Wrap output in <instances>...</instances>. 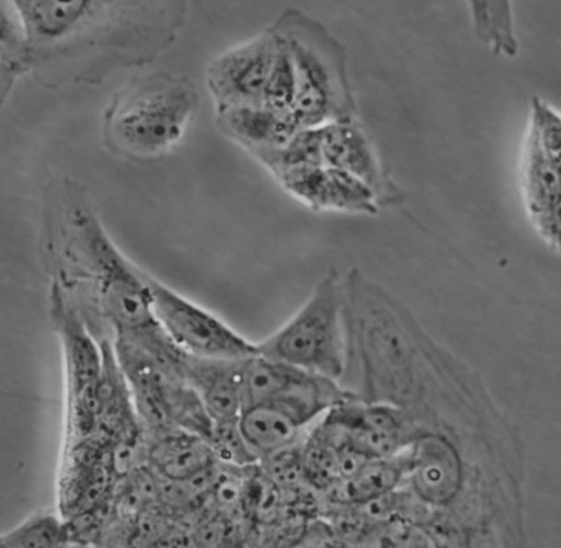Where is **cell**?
I'll list each match as a JSON object with an SVG mask.
<instances>
[{
    "label": "cell",
    "instance_id": "cell-18",
    "mask_svg": "<svg viewBox=\"0 0 561 548\" xmlns=\"http://www.w3.org/2000/svg\"><path fill=\"white\" fill-rule=\"evenodd\" d=\"M374 191L344 171L327 167V210L370 214L378 212Z\"/></svg>",
    "mask_w": 561,
    "mask_h": 548
},
{
    "label": "cell",
    "instance_id": "cell-23",
    "mask_svg": "<svg viewBox=\"0 0 561 548\" xmlns=\"http://www.w3.org/2000/svg\"><path fill=\"white\" fill-rule=\"evenodd\" d=\"M262 471L280 490L295 489L305 482L302 476V446L298 444L279 450L261 461Z\"/></svg>",
    "mask_w": 561,
    "mask_h": 548
},
{
    "label": "cell",
    "instance_id": "cell-5",
    "mask_svg": "<svg viewBox=\"0 0 561 548\" xmlns=\"http://www.w3.org/2000/svg\"><path fill=\"white\" fill-rule=\"evenodd\" d=\"M293 30L278 32L289 45L297 93L293 116L300 129L354 121L345 50L323 26L298 14L284 20Z\"/></svg>",
    "mask_w": 561,
    "mask_h": 548
},
{
    "label": "cell",
    "instance_id": "cell-7",
    "mask_svg": "<svg viewBox=\"0 0 561 548\" xmlns=\"http://www.w3.org/2000/svg\"><path fill=\"white\" fill-rule=\"evenodd\" d=\"M276 52L274 30L224 54L210 65L207 81L218 112L262 105Z\"/></svg>",
    "mask_w": 561,
    "mask_h": 548
},
{
    "label": "cell",
    "instance_id": "cell-6",
    "mask_svg": "<svg viewBox=\"0 0 561 548\" xmlns=\"http://www.w3.org/2000/svg\"><path fill=\"white\" fill-rule=\"evenodd\" d=\"M159 323L185 354L202 359L242 361L259 354L257 343L239 335L229 324L148 276Z\"/></svg>",
    "mask_w": 561,
    "mask_h": 548
},
{
    "label": "cell",
    "instance_id": "cell-17",
    "mask_svg": "<svg viewBox=\"0 0 561 548\" xmlns=\"http://www.w3.org/2000/svg\"><path fill=\"white\" fill-rule=\"evenodd\" d=\"M276 33V52L263 95L262 105L280 115L294 112L297 93V79L289 45L278 30Z\"/></svg>",
    "mask_w": 561,
    "mask_h": 548
},
{
    "label": "cell",
    "instance_id": "cell-2",
    "mask_svg": "<svg viewBox=\"0 0 561 548\" xmlns=\"http://www.w3.org/2000/svg\"><path fill=\"white\" fill-rule=\"evenodd\" d=\"M65 229L69 253L94 283L117 340L156 355L170 352L174 343L157 319L148 274L124 256L91 205L72 202Z\"/></svg>",
    "mask_w": 561,
    "mask_h": 548
},
{
    "label": "cell",
    "instance_id": "cell-8",
    "mask_svg": "<svg viewBox=\"0 0 561 548\" xmlns=\"http://www.w3.org/2000/svg\"><path fill=\"white\" fill-rule=\"evenodd\" d=\"M560 156L547 150L530 125L524 155V194L531 222L553 250L560 247Z\"/></svg>",
    "mask_w": 561,
    "mask_h": 548
},
{
    "label": "cell",
    "instance_id": "cell-4",
    "mask_svg": "<svg viewBox=\"0 0 561 548\" xmlns=\"http://www.w3.org/2000/svg\"><path fill=\"white\" fill-rule=\"evenodd\" d=\"M264 358L341 381L347 338L343 281L332 269L277 332L257 343Z\"/></svg>",
    "mask_w": 561,
    "mask_h": 548
},
{
    "label": "cell",
    "instance_id": "cell-3",
    "mask_svg": "<svg viewBox=\"0 0 561 548\" xmlns=\"http://www.w3.org/2000/svg\"><path fill=\"white\" fill-rule=\"evenodd\" d=\"M198 104V92L184 77L165 72L133 77L105 109L104 144L133 160L165 156L183 139Z\"/></svg>",
    "mask_w": 561,
    "mask_h": 548
},
{
    "label": "cell",
    "instance_id": "cell-1",
    "mask_svg": "<svg viewBox=\"0 0 561 548\" xmlns=\"http://www.w3.org/2000/svg\"><path fill=\"white\" fill-rule=\"evenodd\" d=\"M27 67L47 88L100 84L112 71L144 67L173 45L182 3L10 2Z\"/></svg>",
    "mask_w": 561,
    "mask_h": 548
},
{
    "label": "cell",
    "instance_id": "cell-15",
    "mask_svg": "<svg viewBox=\"0 0 561 548\" xmlns=\"http://www.w3.org/2000/svg\"><path fill=\"white\" fill-rule=\"evenodd\" d=\"M240 430L260 461L279 450L298 444L304 426L285 409L264 403L242 410Z\"/></svg>",
    "mask_w": 561,
    "mask_h": 548
},
{
    "label": "cell",
    "instance_id": "cell-10",
    "mask_svg": "<svg viewBox=\"0 0 561 548\" xmlns=\"http://www.w3.org/2000/svg\"><path fill=\"white\" fill-rule=\"evenodd\" d=\"M248 359H202L185 354L183 377L215 423L240 419L243 369Z\"/></svg>",
    "mask_w": 561,
    "mask_h": 548
},
{
    "label": "cell",
    "instance_id": "cell-12",
    "mask_svg": "<svg viewBox=\"0 0 561 548\" xmlns=\"http://www.w3.org/2000/svg\"><path fill=\"white\" fill-rule=\"evenodd\" d=\"M218 124L252 155L284 147L300 130L293 114L280 115L263 105L221 110Z\"/></svg>",
    "mask_w": 561,
    "mask_h": 548
},
{
    "label": "cell",
    "instance_id": "cell-19",
    "mask_svg": "<svg viewBox=\"0 0 561 548\" xmlns=\"http://www.w3.org/2000/svg\"><path fill=\"white\" fill-rule=\"evenodd\" d=\"M69 526L53 514H37L0 538L3 548H51L68 545Z\"/></svg>",
    "mask_w": 561,
    "mask_h": 548
},
{
    "label": "cell",
    "instance_id": "cell-16",
    "mask_svg": "<svg viewBox=\"0 0 561 548\" xmlns=\"http://www.w3.org/2000/svg\"><path fill=\"white\" fill-rule=\"evenodd\" d=\"M324 126L302 128L278 149L256 152L262 163L277 176L302 167H325L323 158Z\"/></svg>",
    "mask_w": 561,
    "mask_h": 548
},
{
    "label": "cell",
    "instance_id": "cell-14",
    "mask_svg": "<svg viewBox=\"0 0 561 548\" xmlns=\"http://www.w3.org/2000/svg\"><path fill=\"white\" fill-rule=\"evenodd\" d=\"M150 468L168 480H186L218 463L206 438L173 427L156 433L149 449Z\"/></svg>",
    "mask_w": 561,
    "mask_h": 548
},
{
    "label": "cell",
    "instance_id": "cell-22",
    "mask_svg": "<svg viewBox=\"0 0 561 548\" xmlns=\"http://www.w3.org/2000/svg\"><path fill=\"white\" fill-rule=\"evenodd\" d=\"M208 443L221 464L236 466V468H249L260 463L259 457L245 442L239 420L215 423Z\"/></svg>",
    "mask_w": 561,
    "mask_h": 548
},
{
    "label": "cell",
    "instance_id": "cell-21",
    "mask_svg": "<svg viewBox=\"0 0 561 548\" xmlns=\"http://www.w3.org/2000/svg\"><path fill=\"white\" fill-rule=\"evenodd\" d=\"M476 31L500 53L516 55L510 3H472Z\"/></svg>",
    "mask_w": 561,
    "mask_h": 548
},
{
    "label": "cell",
    "instance_id": "cell-13",
    "mask_svg": "<svg viewBox=\"0 0 561 548\" xmlns=\"http://www.w3.org/2000/svg\"><path fill=\"white\" fill-rule=\"evenodd\" d=\"M410 471L409 448L397 456L369 460L355 475L336 481L323 493L330 505H363L399 489Z\"/></svg>",
    "mask_w": 561,
    "mask_h": 548
},
{
    "label": "cell",
    "instance_id": "cell-11",
    "mask_svg": "<svg viewBox=\"0 0 561 548\" xmlns=\"http://www.w3.org/2000/svg\"><path fill=\"white\" fill-rule=\"evenodd\" d=\"M54 315L61 334L70 399L76 400L98 386L104 363L103 347L60 294H54Z\"/></svg>",
    "mask_w": 561,
    "mask_h": 548
},
{
    "label": "cell",
    "instance_id": "cell-20",
    "mask_svg": "<svg viewBox=\"0 0 561 548\" xmlns=\"http://www.w3.org/2000/svg\"><path fill=\"white\" fill-rule=\"evenodd\" d=\"M10 10L7 11L2 3V101L4 102L9 93L12 91L18 79L26 73H30L27 67L26 45L22 32L20 21L11 5L8 2Z\"/></svg>",
    "mask_w": 561,
    "mask_h": 548
},
{
    "label": "cell",
    "instance_id": "cell-9",
    "mask_svg": "<svg viewBox=\"0 0 561 548\" xmlns=\"http://www.w3.org/2000/svg\"><path fill=\"white\" fill-rule=\"evenodd\" d=\"M323 158L325 167L344 171L367 184L379 206L401 201L368 136L354 121L324 125Z\"/></svg>",
    "mask_w": 561,
    "mask_h": 548
}]
</instances>
